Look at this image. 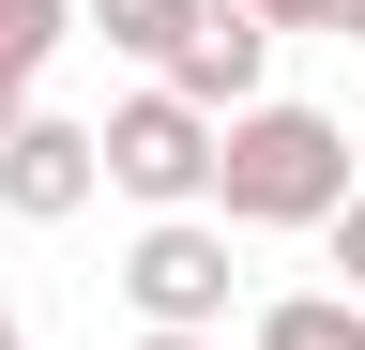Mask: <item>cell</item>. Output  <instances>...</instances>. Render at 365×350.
Returning <instances> with one entry per match:
<instances>
[{"instance_id":"obj_1","label":"cell","mask_w":365,"mask_h":350,"mask_svg":"<svg viewBox=\"0 0 365 350\" xmlns=\"http://www.w3.org/2000/svg\"><path fill=\"white\" fill-rule=\"evenodd\" d=\"M350 198V122L335 107H289V92H259V107H228L213 122V229L244 244V229H319V213Z\"/></svg>"},{"instance_id":"obj_2","label":"cell","mask_w":365,"mask_h":350,"mask_svg":"<svg viewBox=\"0 0 365 350\" xmlns=\"http://www.w3.org/2000/svg\"><path fill=\"white\" fill-rule=\"evenodd\" d=\"M91 183H122L137 213H198V198H213V122L182 107V92L137 76V92L91 122Z\"/></svg>"},{"instance_id":"obj_3","label":"cell","mask_w":365,"mask_h":350,"mask_svg":"<svg viewBox=\"0 0 365 350\" xmlns=\"http://www.w3.org/2000/svg\"><path fill=\"white\" fill-rule=\"evenodd\" d=\"M228 289H244V259H228L213 213H153V229L122 244V304H137V335H228Z\"/></svg>"},{"instance_id":"obj_4","label":"cell","mask_w":365,"mask_h":350,"mask_svg":"<svg viewBox=\"0 0 365 350\" xmlns=\"http://www.w3.org/2000/svg\"><path fill=\"white\" fill-rule=\"evenodd\" d=\"M91 198H107V183H91V122H61V107H16V122H0V213H16V229H76Z\"/></svg>"},{"instance_id":"obj_5","label":"cell","mask_w":365,"mask_h":350,"mask_svg":"<svg viewBox=\"0 0 365 350\" xmlns=\"http://www.w3.org/2000/svg\"><path fill=\"white\" fill-rule=\"evenodd\" d=\"M259 76H274V31L244 16V0H198V31L168 46V76H153V92H182L198 122H228V107H259Z\"/></svg>"},{"instance_id":"obj_6","label":"cell","mask_w":365,"mask_h":350,"mask_svg":"<svg viewBox=\"0 0 365 350\" xmlns=\"http://www.w3.org/2000/svg\"><path fill=\"white\" fill-rule=\"evenodd\" d=\"M76 31H91V46H122L137 76H168V46L198 31V0H76Z\"/></svg>"},{"instance_id":"obj_7","label":"cell","mask_w":365,"mask_h":350,"mask_svg":"<svg viewBox=\"0 0 365 350\" xmlns=\"http://www.w3.org/2000/svg\"><path fill=\"white\" fill-rule=\"evenodd\" d=\"M244 350H365V304H335V289H289V304H259V335Z\"/></svg>"},{"instance_id":"obj_8","label":"cell","mask_w":365,"mask_h":350,"mask_svg":"<svg viewBox=\"0 0 365 350\" xmlns=\"http://www.w3.org/2000/svg\"><path fill=\"white\" fill-rule=\"evenodd\" d=\"M319 244H335V304H365V183L319 213Z\"/></svg>"},{"instance_id":"obj_9","label":"cell","mask_w":365,"mask_h":350,"mask_svg":"<svg viewBox=\"0 0 365 350\" xmlns=\"http://www.w3.org/2000/svg\"><path fill=\"white\" fill-rule=\"evenodd\" d=\"M259 31H335V0H244Z\"/></svg>"},{"instance_id":"obj_10","label":"cell","mask_w":365,"mask_h":350,"mask_svg":"<svg viewBox=\"0 0 365 350\" xmlns=\"http://www.w3.org/2000/svg\"><path fill=\"white\" fill-rule=\"evenodd\" d=\"M137 350H228V335H137Z\"/></svg>"},{"instance_id":"obj_11","label":"cell","mask_w":365,"mask_h":350,"mask_svg":"<svg viewBox=\"0 0 365 350\" xmlns=\"http://www.w3.org/2000/svg\"><path fill=\"white\" fill-rule=\"evenodd\" d=\"M0 350H31V320H16V304H0Z\"/></svg>"},{"instance_id":"obj_12","label":"cell","mask_w":365,"mask_h":350,"mask_svg":"<svg viewBox=\"0 0 365 350\" xmlns=\"http://www.w3.org/2000/svg\"><path fill=\"white\" fill-rule=\"evenodd\" d=\"M335 31H365V0H335Z\"/></svg>"}]
</instances>
